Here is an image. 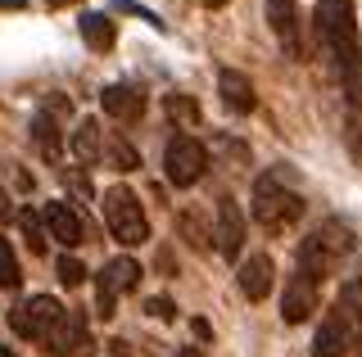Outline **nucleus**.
<instances>
[{
    "label": "nucleus",
    "instance_id": "2eb2a0df",
    "mask_svg": "<svg viewBox=\"0 0 362 357\" xmlns=\"http://www.w3.org/2000/svg\"><path fill=\"white\" fill-rule=\"evenodd\" d=\"M235 285H240V294L249 303H263L272 294V285H276V262L267 258V253H254V258L240 262V272H235Z\"/></svg>",
    "mask_w": 362,
    "mask_h": 357
},
{
    "label": "nucleus",
    "instance_id": "393cba45",
    "mask_svg": "<svg viewBox=\"0 0 362 357\" xmlns=\"http://www.w3.org/2000/svg\"><path fill=\"white\" fill-rule=\"evenodd\" d=\"M64 186H68L73 195H86V199H90V176L77 172V167H64Z\"/></svg>",
    "mask_w": 362,
    "mask_h": 357
},
{
    "label": "nucleus",
    "instance_id": "aec40b11",
    "mask_svg": "<svg viewBox=\"0 0 362 357\" xmlns=\"http://www.w3.org/2000/svg\"><path fill=\"white\" fill-rule=\"evenodd\" d=\"M177 231H181V240H186L195 253H204V249H209V240H213L209 226H204V217L190 213V208H186V213H177Z\"/></svg>",
    "mask_w": 362,
    "mask_h": 357
},
{
    "label": "nucleus",
    "instance_id": "7c9ffc66",
    "mask_svg": "<svg viewBox=\"0 0 362 357\" xmlns=\"http://www.w3.org/2000/svg\"><path fill=\"white\" fill-rule=\"evenodd\" d=\"M177 357H204V353H199V349H181Z\"/></svg>",
    "mask_w": 362,
    "mask_h": 357
},
{
    "label": "nucleus",
    "instance_id": "39448f33",
    "mask_svg": "<svg viewBox=\"0 0 362 357\" xmlns=\"http://www.w3.org/2000/svg\"><path fill=\"white\" fill-rule=\"evenodd\" d=\"M105 226L109 236L122 244V249H136V244L150 240V222H145V204L136 199V190H127V186H109L105 190Z\"/></svg>",
    "mask_w": 362,
    "mask_h": 357
},
{
    "label": "nucleus",
    "instance_id": "7ed1b4c3",
    "mask_svg": "<svg viewBox=\"0 0 362 357\" xmlns=\"http://www.w3.org/2000/svg\"><path fill=\"white\" fill-rule=\"evenodd\" d=\"M249 217L267 231V236H286L303 217V195L294 190V176L286 167H267L254 181V199H249Z\"/></svg>",
    "mask_w": 362,
    "mask_h": 357
},
{
    "label": "nucleus",
    "instance_id": "c85d7f7f",
    "mask_svg": "<svg viewBox=\"0 0 362 357\" xmlns=\"http://www.w3.org/2000/svg\"><path fill=\"white\" fill-rule=\"evenodd\" d=\"M109 349H113V357H127V344H122V339H113Z\"/></svg>",
    "mask_w": 362,
    "mask_h": 357
},
{
    "label": "nucleus",
    "instance_id": "6e6552de",
    "mask_svg": "<svg viewBox=\"0 0 362 357\" xmlns=\"http://www.w3.org/2000/svg\"><path fill=\"white\" fill-rule=\"evenodd\" d=\"M141 285V262L136 258H109L105 267H100L95 276V317H113V308H118V294H127V289Z\"/></svg>",
    "mask_w": 362,
    "mask_h": 357
},
{
    "label": "nucleus",
    "instance_id": "cd10ccee",
    "mask_svg": "<svg viewBox=\"0 0 362 357\" xmlns=\"http://www.w3.org/2000/svg\"><path fill=\"white\" fill-rule=\"evenodd\" d=\"M23 5H28V0H0V9H14V14H18Z\"/></svg>",
    "mask_w": 362,
    "mask_h": 357
},
{
    "label": "nucleus",
    "instance_id": "423d86ee",
    "mask_svg": "<svg viewBox=\"0 0 362 357\" xmlns=\"http://www.w3.org/2000/svg\"><path fill=\"white\" fill-rule=\"evenodd\" d=\"M163 172H168V186L190 190V186H195L199 176L209 172V150H204L195 136L177 131V136L168 140V150H163Z\"/></svg>",
    "mask_w": 362,
    "mask_h": 357
},
{
    "label": "nucleus",
    "instance_id": "1a4fd4ad",
    "mask_svg": "<svg viewBox=\"0 0 362 357\" xmlns=\"http://www.w3.org/2000/svg\"><path fill=\"white\" fill-rule=\"evenodd\" d=\"M90 349V326H86V308H68L59 317V326L45 334V353L50 357H73Z\"/></svg>",
    "mask_w": 362,
    "mask_h": 357
},
{
    "label": "nucleus",
    "instance_id": "a878e982",
    "mask_svg": "<svg viewBox=\"0 0 362 357\" xmlns=\"http://www.w3.org/2000/svg\"><path fill=\"white\" fill-rule=\"evenodd\" d=\"M145 312H150V317H158V321H177V303H173V298H150V303H145Z\"/></svg>",
    "mask_w": 362,
    "mask_h": 357
},
{
    "label": "nucleus",
    "instance_id": "412c9836",
    "mask_svg": "<svg viewBox=\"0 0 362 357\" xmlns=\"http://www.w3.org/2000/svg\"><path fill=\"white\" fill-rule=\"evenodd\" d=\"M163 109H168V118H173L177 127H195L199 122V99L195 95H168Z\"/></svg>",
    "mask_w": 362,
    "mask_h": 357
},
{
    "label": "nucleus",
    "instance_id": "b1692460",
    "mask_svg": "<svg viewBox=\"0 0 362 357\" xmlns=\"http://www.w3.org/2000/svg\"><path fill=\"white\" fill-rule=\"evenodd\" d=\"M54 272H59V285H68V289H77V285H82V281H86V267H82V262H77V258H73V253H64V258H59V262H54Z\"/></svg>",
    "mask_w": 362,
    "mask_h": 357
},
{
    "label": "nucleus",
    "instance_id": "5701e85b",
    "mask_svg": "<svg viewBox=\"0 0 362 357\" xmlns=\"http://www.w3.org/2000/svg\"><path fill=\"white\" fill-rule=\"evenodd\" d=\"M105 159L118 167V172H136V167H141V159H136V150H132L127 140H109L105 145Z\"/></svg>",
    "mask_w": 362,
    "mask_h": 357
},
{
    "label": "nucleus",
    "instance_id": "4468645a",
    "mask_svg": "<svg viewBox=\"0 0 362 357\" xmlns=\"http://www.w3.org/2000/svg\"><path fill=\"white\" fill-rule=\"evenodd\" d=\"M263 14H267L272 37L281 41V50H286L290 59H299L303 46H299V14H294V0H263Z\"/></svg>",
    "mask_w": 362,
    "mask_h": 357
},
{
    "label": "nucleus",
    "instance_id": "473e14b6",
    "mask_svg": "<svg viewBox=\"0 0 362 357\" xmlns=\"http://www.w3.org/2000/svg\"><path fill=\"white\" fill-rule=\"evenodd\" d=\"M45 5H50V9H59V5H73V0H45Z\"/></svg>",
    "mask_w": 362,
    "mask_h": 357
},
{
    "label": "nucleus",
    "instance_id": "20e7f679",
    "mask_svg": "<svg viewBox=\"0 0 362 357\" xmlns=\"http://www.w3.org/2000/svg\"><path fill=\"white\" fill-rule=\"evenodd\" d=\"M358 339H362V281H349L313 334V357H344Z\"/></svg>",
    "mask_w": 362,
    "mask_h": 357
},
{
    "label": "nucleus",
    "instance_id": "f8f14e48",
    "mask_svg": "<svg viewBox=\"0 0 362 357\" xmlns=\"http://www.w3.org/2000/svg\"><path fill=\"white\" fill-rule=\"evenodd\" d=\"M213 240H218V253L226 262L240 258V249H245V213H240V204H235L231 195L218 199V231H213Z\"/></svg>",
    "mask_w": 362,
    "mask_h": 357
},
{
    "label": "nucleus",
    "instance_id": "a211bd4d",
    "mask_svg": "<svg viewBox=\"0 0 362 357\" xmlns=\"http://www.w3.org/2000/svg\"><path fill=\"white\" fill-rule=\"evenodd\" d=\"M105 131H100V122L95 118H82L73 127V154H77V163H100L105 159Z\"/></svg>",
    "mask_w": 362,
    "mask_h": 357
},
{
    "label": "nucleus",
    "instance_id": "0eeeda50",
    "mask_svg": "<svg viewBox=\"0 0 362 357\" xmlns=\"http://www.w3.org/2000/svg\"><path fill=\"white\" fill-rule=\"evenodd\" d=\"M68 308H59V298H50V294H32V298H23L18 308H9V330L18 334V339H41L45 344V334H50L54 326H59V317H64Z\"/></svg>",
    "mask_w": 362,
    "mask_h": 357
},
{
    "label": "nucleus",
    "instance_id": "c756f323",
    "mask_svg": "<svg viewBox=\"0 0 362 357\" xmlns=\"http://www.w3.org/2000/svg\"><path fill=\"white\" fill-rule=\"evenodd\" d=\"M199 5H204V9H222L226 0H199Z\"/></svg>",
    "mask_w": 362,
    "mask_h": 357
},
{
    "label": "nucleus",
    "instance_id": "f3484780",
    "mask_svg": "<svg viewBox=\"0 0 362 357\" xmlns=\"http://www.w3.org/2000/svg\"><path fill=\"white\" fill-rule=\"evenodd\" d=\"M77 32H82L86 50H95V54H109L113 41H118V28H113L109 14H82L77 18Z\"/></svg>",
    "mask_w": 362,
    "mask_h": 357
},
{
    "label": "nucleus",
    "instance_id": "bb28decb",
    "mask_svg": "<svg viewBox=\"0 0 362 357\" xmlns=\"http://www.w3.org/2000/svg\"><path fill=\"white\" fill-rule=\"evenodd\" d=\"M9 217H18V213H14V204H9V195L0 190V222H9Z\"/></svg>",
    "mask_w": 362,
    "mask_h": 357
},
{
    "label": "nucleus",
    "instance_id": "2f4dec72",
    "mask_svg": "<svg viewBox=\"0 0 362 357\" xmlns=\"http://www.w3.org/2000/svg\"><path fill=\"white\" fill-rule=\"evenodd\" d=\"M0 357H18L14 349H9V344H0Z\"/></svg>",
    "mask_w": 362,
    "mask_h": 357
},
{
    "label": "nucleus",
    "instance_id": "f257e3e1",
    "mask_svg": "<svg viewBox=\"0 0 362 357\" xmlns=\"http://www.w3.org/2000/svg\"><path fill=\"white\" fill-rule=\"evenodd\" d=\"M349 253H354V231L335 217L322 222L313 236H303L299 253H294V272L286 281V294H281V317H286L290 326H299V321L313 317L326 276H331L339 267V258H349Z\"/></svg>",
    "mask_w": 362,
    "mask_h": 357
},
{
    "label": "nucleus",
    "instance_id": "dca6fc26",
    "mask_svg": "<svg viewBox=\"0 0 362 357\" xmlns=\"http://www.w3.org/2000/svg\"><path fill=\"white\" fill-rule=\"evenodd\" d=\"M218 95H222V104L231 109V114H254L258 109V91H254V82H249L245 73H235V68H218Z\"/></svg>",
    "mask_w": 362,
    "mask_h": 357
},
{
    "label": "nucleus",
    "instance_id": "ddd939ff",
    "mask_svg": "<svg viewBox=\"0 0 362 357\" xmlns=\"http://www.w3.org/2000/svg\"><path fill=\"white\" fill-rule=\"evenodd\" d=\"M100 104H105L109 118L136 122L145 114V104H150V95H145V86H136V82H109L105 91H100Z\"/></svg>",
    "mask_w": 362,
    "mask_h": 357
},
{
    "label": "nucleus",
    "instance_id": "6ab92c4d",
    "mask_svg": "<svg viewBox=\"0 0 362 357\" xmlns=\"http://www.w3.org/2000/svg\"><path fill=\"white\" fill-rule=\"evenodd\" d=\"M18 226H23V240H28L32 253H45V240H50V231H45V217L37 208H18Z\"/></svg>",
    "mask_w": 362,
    "mask_h": 357
},
{
    "label": "nucleus",
    "instance_id": "f03ea898",
    "mask_svg": "<svg viewBox=\"0 0 362 357\" xmlns=\"http://www.w3.org/2000/svg\"><path fill=\"white\" fill-rule=\"evenodd\" d=\"M313 28H317V41H322L326 59H331V68L339 77L349 114H362V32H358L354 0H317Z\"/></svg>",
    "mask_w": 362,
    "mask_h": 357
},
{
    "label": "nucleus",
    "instance_id": "9b49d317",
    "mask_svg": "<svg viewBox=\"0 0 362 357\" xmlns=\"http://www.w3.org/2000/svg\"><path fill=\"white\" fill-rule=\"evenodd\" d=\"M45 217V231H50V240H59L64 249H77V244H86V222L77 217V208L68 204V199H50V204L41 208Z\"/></svg>",
    "mask_w": 362,
    "mask_h": 357
},
{
    "label": "nucleus",
    "instance_id": "9d476101",
    "mask_svg": "<svg viewBox=\"0 0 362 357\" xmlns=\"http://www.w3.org/2000/svg\"><path fill=\"white\" fill-rule=\"evenodd\" d=\"M64 114H68V99L54 95V99H45V104L37 109V118H32V145L41 150V159H59V150H64L59 118Z\"/></svg>",
    "mask_w": 362,
    "mask_h": 357
},
{
    "label": "nucleus",
    "instance_id": "4be33fe9",
    "mask_svg": "<svg viewBox=\"0 0 362 357\" xmlns=\"http://www.w3.org/2000/svg\"><path fill=\"white\" fill-rule=\"evenodd\" d=\"M23 285V272H18V258H14V244L0 236V289H18Z\"/></svg>",
    "mask_w": 362,
    "mask_h": 357
}]
</instances>
